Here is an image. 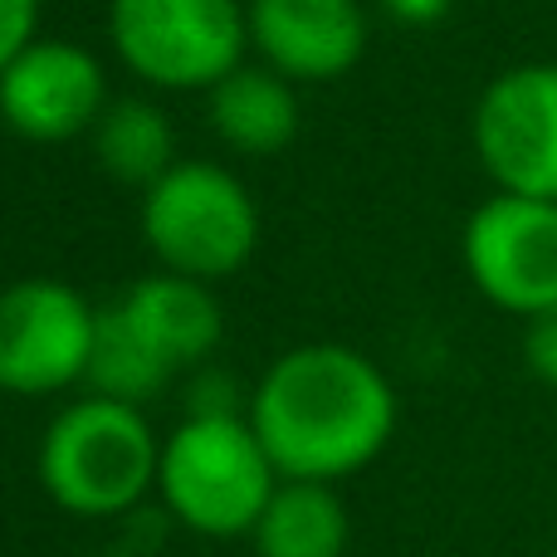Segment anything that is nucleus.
<instances>
[{
	"mask_svg": "<svg viewBox=\"0 0 557 557\" xmlns=\"http://www.w3.org/2000/svg\"><path fill=\"white\" fill-rule=\"evenodd\" d=\"M250 425L278 480L333 484L386 450L396 392L372 357L337 343L284 352L250 396Z\"/></svg>",
	"mask_w": 557,
	"mask_h": 557,
	"instance_id": "nucleus-1",
	"label": "nucleus"
},
{
	"mask_svg": "<svg viewBox=\"0 0 557 557\" xmlns=\"http://www.w3.org/2000/svg\"><path fill=\"white\" fill-rule=\"evenodd\" d=\"M162 445L137 406L84 396L49 421L39 441V480L64 513L113 519L157 484Z\"/></svg>",
	"mask_w": 557,
	"mask_h": 557,
	"instance_id": "nucleus-2",
	"label": "nucleus"
},
{
	"mask_svg": "<svg viewBox=\"0 0 557 557\" xmlns=\"http://www.w3.org/2000/svg\"><path fill=\"white\" fill-rule=\"evenodd\" d=\"M157 490L176 523L201 539L255 533L264 504L278 490V470L264 455L250 416H186L162 445Z\"/></svg>",
	"mask_w": 557,
	"mask_h": 557,
	"instance_id": "nucleus-3",
	"label": "nucleus"
},
{
	"mask_svg": "<svg viewBox=\"0 0 557 557\" xmlns=\"http://www.w3.org/2000/svg\"><path fill=\"white\" fill-rule=\"evenodd\" d=\"M143 240L162 270L215 284L255 255L260 211L235 172L215 162H176L143 191Z\"/></svg>",
	"mask_w": 557,
	"mask_h": 557,
	"instance_id": "nucleus-4",
	"label": "nucleus"
},
{
	"mask_svg": "<svg viewBox=\"0 0 557 557\" xmlns=\"http://www.w3.org/2000/svg\"><path fill=\"white\" fill-rule=\"evenodd\" d=\"M117 59L152 88H206L245 64L250 20L240 0H108Z\"/></svg>",
	"mask_w": 557,
	"mask_h": 557,
	"instance_id": "nucleus-5",
	"label": "nucleus"
},
{
	"mask_svg": "<svg viewBox=\"0 0 557 557\" xmlns=\"http://www.w3.org/2000/svg\"><path fill=\"white\" fill-rule=\"evenodd\" d=\"M470 137L499 191L557 201V59L494 74L474 103Z\"/></svg>",
	"mask_w": 557,
	"mask_h": 557,
	"instance_id": "nucleus-6",
	"label": "nucleus"
},
{
	"mask_svg": "<svg viewBox=\"0 0 557 557\" xmlns=\"http://www.w3.org/2000/svg\"><path fill=\"white\" fill-rule=\"evenodd\" d=\"M98 308L59 278L0 288V392L54 396L84 382Z\"/></svg>",
	"mask_w": 557,
	"mask_h": 557,
	"instance_id": "nucleus-7",
	"label": "nucleus"
},
{
	"mask_svg": "<svg viewBox=\"0 0 557 557\" xmlns=\"http://www.w3.org/2000/svg\"><path fill=\"white\" fill-rule=\"evenodd\" d=\"M460 255L494 308L519 318L543 313L557 304V201L494 191L465 221Z\"/></svg>",
	"mask_w": 557,
	"mask_h": 557,
	"instance_id": "nucleus-8",
	"label": "nucleus"
},
{
	"mask_svg": "<svg viewBox=\"0 0 557 557\" xmlns=\"http://www.w3.org/2000/svg\"><path fill=\"white\" fill-rule=\"evenodd\" d=\"M103 108V64L69 39H35L0 74V117L29 143H69L78 133H94Z\"/></svg>",
	"mask_w": 557,
	"mask_h": 557,
	"instance_id": "nucleus-9",
	"label": "nucleus"
},
{
	"mask_svg": "<svg viewBox=\"0 0 557 557\" xmlns=\"http://www.w3.org/2000/svg\"><path fill=\"white\" fill-rule=\"evenodd\" d=\"M250 49L288 84H333L362 59L367 15L357 0H250Z\"/></svg>",
	"mask_w": 557,
	"mask_h": 557,
	"instance_id": "nucleus-10",
	"label": "nucleus"
},
{
	"mask_svg": "<svg viewBox=\"0 0 557 557\" xmlns=\"http://www.w3.org/2000/svg\"><path fill=\"white\" fill-rule=\"evenodd\" d=\"M117 308H123L127 323L137 327V337H143L172 372L201 367L225 337V313H221V304H215L211 284L172 274V270L137 278V284L117 298Z\"/></svg>",
	"mask_w": 557,
	"mask_h": 557,
	"instance_id": "nucleus-11",
	"label": "nucleus"
},
{
	"mask_svg": "<svg viewBox=\"0 0 557 557\" xmlns=\"http://www.w3.org/2000/svg\"><path fill=\"white\" fill-rule=\"evenodd\" d=\"M206 113L225 147L274 157L298 137V94L270 64H240L206 94Z\"/></svg>",
	"mask_w": 557,
	"mask_h": 557,
	"instance_id": "nucleus-12",
	"label": "nucleus"
},
{
	"mask_svg": "<svg viewBox=\"0 0 557 557\" xmlns=\"http://www.w3.org/2000/svg\"><path fill=\"white\" fill-rule=\"evenodd\" d=\"M260 557H343L347 553V509L333 484L278 480L274 499L255 523Z\"/></svg>",
	"mask_w": 557,
	"mask_h": 557,
	"instance_id": "nucleus-13",
	"label": "nucleus"
},
{
	"mask_svg": "<svg viewBox=\"0 0 557 557\" xmlns=\"http://www.w3.org/2000/svg\"><path fill=\"white\" fill-rule=\"evenodd\" d=\"M176 133L172 117L147 98H117L94 123V157L113 182L123 186H152L176 166Z\"/></svg>",
	"mask_w": 557,
	"mask_h": 557,
	"instance_id": "nucleus-14",
	"label": "nucleus"
},
{
	"mask_svg": "<svg viewBox=\"0 0 557 557\" xmlns=\"http://www.w3.org/2000/svg\"><path fill=\"white\" fill-rule=\"evenodd\" d=\"M172 376L176 372L137 337V327L127 323L123 308L117 304L98 308L94 352H88V372H84V382L94 386V396L143 406V401H152V396H162Z\"/></svg>",
	"mask_w": 557,
	"mask_h": 557,
	"instance_id": "nucleus-15",
	"label": "nucleus"
},
{
	"mask_svg": "<svg viewBox=\"0 0 557 557\" xmlns=\"http://www.w3.org/2000/svg\"><path fill=\"white\" fill-rule=\"evenodd\" d=\"M523 323H529L523 327V362H529V372L539 376L543 386L557 392V304L523 318Z\"/></svg>",
	"mask_w": 557,
	"mask_h": 557,
	"instance_id": "nucleus-16",
	"label": "nucleus"
},
{
	"mask_svg": "<svg viewBox=\"0 0 557 557\" xmlns=\"http://www.w3.org/2000/svg\"><path fill=\"white\" fill-rule=\"evenodd\" d=\"M35 29H39V0H0V74L10 69V59L35 45Z\"/></svg>",
	"mask_w": 557,
	"mask_h": 557,
	"instance_id": "nucleus-17",
	"label": "nucleus"
},
{
	"mask_svg": "<svg viewBox=\"0 0 557 557\" xmlns=\"http://www.w3.org/2000/svg\"><path fill=\"white\" fill-rule=\"evenodd\" d=\"M191 416H250V401H240L235 376L201 372L191 382Z\"/></svg>",
	"mask_w": 557,
	"mask_h": 557,
	"instance_id": "nucleus-18",
	"label": "nucleus"
},
{
	"mask_svg": "<svg viewBox=\"0 0 557 557\" xmlns=\"http://www.w3.org/2000/svg\"><path fill=\"white\" fill-rule=\"evenodd\" d=\"M386 10L396 20H406V25H431V20H441L450 10V0H386Z\"/></svg>",
	"mask_w": 557,
	"mask_h": 557,
	"instance_id": "nucleus-19",
	"label": "nucleus"
},
{
	"mask_svg": "<svg viewBox=\"0 0 557 557\" xmlns=\"http://www.w3.org/2000/svg\"><path fill=\"white\" fill-rule=\"evenodd\" d=\"M543 557H557V548H553V553H543Z\"/></svg>",
	"mask_w": 557,
	"mask_h": 557,
	"instance_id": "nucleus-20",
	"label": "nucleus"
}]
</instances>
